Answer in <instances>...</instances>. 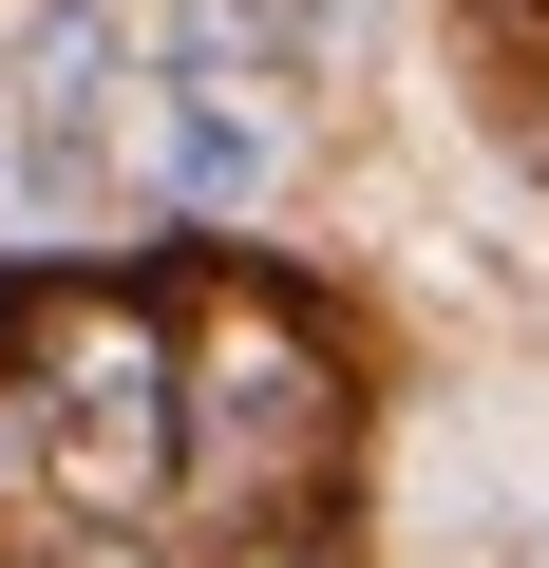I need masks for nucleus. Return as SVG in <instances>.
<instances>
[{"mask_svg":"<svg viewBox=\"0 0 549 568\" xmlns=\"http://www.w3.org/2000/svg\"><path fill=\"white\" fill-rule=\"evenodd\" d=\"M304 152V77H246V58H152L133 77V190L171 227H246Z\"/></svg>","mask_w":549,"mask_h":568,"instance_id":"nucleus-1","label":"nucleus"}]
</instances>
